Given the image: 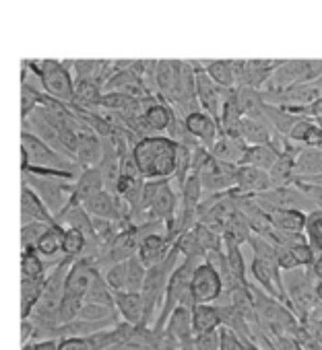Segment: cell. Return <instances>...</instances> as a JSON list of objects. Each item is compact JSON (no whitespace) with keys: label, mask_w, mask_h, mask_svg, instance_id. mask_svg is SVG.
Returning <instances> with one entry per match:
<instances>
[{"label":"cell","mask_w":322,"mask_h":350,"mask_svg":"<svg viewBox=\"0 0 322 350\" xmlns=\"http://www.w3.org/2000/svg\"><path fill=\"white\" fill-rule=\"evenodd\" d=\"M130 152L138 167L143 182H157V180L174 178L178 146L168 136L149 134V136L136 140L132 144Z\"/></svg>","instance_id":"cell-1"},{"label":"cell","mask_w":322,"mask_h":350,"mask_svg":"<svg viewBox=\"0 0 322 350\" xmlns=\"http://www.w3.org/2000/svg\"><path fill=\"white\" fill-rule=\"evenodd\" d=\"M180 262H182L180 252L176 247H172V252L168 254V258L164 262L153 268H147V276H145V282L140 288V299H143L140 325L151 327V323L155 321V313H159V309H161V301H164L168 280Z\"/></svg>","instance_id":"cell-2"},{"label":"cell","mask_w":322,"mask_h":350,"mask_svg":"<svg viewBox=\"0 0 322 350\" xmlns=\"http://www.w3.org/2000/svg\"><path fill=\"white\" fill-rule=\"evenodd\" d=\"M25 68L38 77L48 97L71 105L75 103V81L71 75V62L60 60H23Z\"/></svg>","instance_id":"cell-3"},{"label":"cell","mask_w":322,"mask_h":350,"mask_svg":"<svg viewBox=\"0 0 322 350\" xmlns=\"http://www.w3.org/2000/svg\"><path fill=\"white\" fill-rule=\"evenodd\" d=\"M178 208V196L172 190L170 180L145 182L140 190V202L130 215V221L140 215V223L147 221H170Z\"/></svg>","instance_id":"cell-4"},{"label":"cell","mask_w":322,"mask_h":350,"mask_svg":"<svg viewBox=\"0 0 322 350\" xmlns=\"http://www.w3.org/2000/svg\"><path fill=\"white\" fill-rule=\"evenodd\" d=\"M27 165L29 167H54V169H62V171H71V173L81 175V171L77 167H73L75 165L73 161L58 154L54 148H50L36 134L23 130L21 132V169Z\"/></svg>","instance_id":"cell-5"},{"label":"cell","mask_w":322,"mask_h":350,"mask_svg":"<svg viewBox=\"0 0 322 350\" xmlns=\"http://www.w3.org/2000/svg\"><path fill=\"white\" fill-rule=\"evenodd\" d=\"M322 77V60H281L264 89L285 91L293 85L314 83Z\"/></svg>","instance_id":"cell-6"},{"label":"cell","mask_w":322,"mask_h":350,"mask_svg":"<svg viewBox=\"0 0 322 350\" xmlns=\"http://www.w3.org/2000/svg\"><path fill=\"white\" fill-rule=\"evenodd\" d=\"M236 171H238V165L219 163V161H215L209 154V159L197 171V178L201 182L203 194L215 196V194L232 192L234 190V182H236Z\"/></svg>","instance_id":"cell-7"},{"label":"cell","mask_w":322,"mask_h":350,"mask_svg":"<svg viewBox=\"0 0 322 350\" xmlns=\"http://www.w3.org/2000/svg\"><path fill=\"white\" fill-rule=\"evenodd\" d=\"M190 295L195 305H213L219 301V297L223 295V282L211 264L201 262L195 268L190 278Z\"/></svg>","instance_id":"cell-8"},{"label":"cell","mask_w":322,"mask_h":350,"mask_svg":"<svg viewBox=\"0 0 322 350\" xmlns=\"http://www.w3.org/2000/svg\"><path fill=\"white\" fill-rule=\"evenodd\" d=\"M195 66V97L199 103V109L205 111L207 116H211L213 120H219V111L223 105V95L225 91H221L203 70V66L199 62L193 60Z\"/></svg>","instance_id":"cell-9"},{"label":"cell","mask_w":322,"mask_h":350,"mask_svg":"<svg viewBox=\"0 0 322 350\" xmlns=\"http://www.w3.org/2000/svg\"><path fill=\"white\" fill-rule=\"evenodd\" d=\"M85 213L91 217V219H99V221H108V223H116V221H124V219H130V211H128V204L118 198L114 192H99L97 196L89 198L85 204H83Z\"/></svg>","instance_id":"cell-10"},{"label":"cell","mask_w":322,"mask_h":350,"mask_svg":"<svg viewBox=\"0 0 322 350\" xmlns=\"http://www.w3.org/2000/svg\"><path fill=\"white\" fill-rule=\"evenodd\" d=\"M250 274H252L256 286H258L262 293H267L269 297L281 301V303L287 307V297H285L283 282H281V270L277 268L275 262L254 258L252 264H250Z\"/></svg>","instance_id":"cell-11"},{"label":"cell","mask_w":322,"mask_h":350,"mask_svg":"<svg viewBox=\"0 0 322 350\" xmlns=\"http://www.w3.org/2000/svg\"><path fill=\"white\" fill-rule=\"evenodd\" d=\"M273 186H271L267 171L246 167V165H238L232 194H236V196H258V194H262V192H267Z\"/></svg>","instance_id":"cell-12"},{"label":"cell","mask_w":322,"mask_h":350,"mask_svg":"<svg viewBox=\"0 0 322 350\" xmlns=\"http://www.w3.org/2000/svg\"><path fill=\"white\" fill-rule=\"evenodd\" d=\"M174 243H170V239L166 237V233H153V235H145L138 239V247H136V258L140 260V264L145 268H153L157 264H161L168 254L172 252Z\"/></svg>","instance_id":"cell-13"},{"label":"cell","mask_w":322,"mask_h":350,"mask_svg":"<svg viewBox=\"0 0 322 350\" xmlns=\"http://www.w3.org/2000/svg\"><path fill=\"white\" fill-rule=\"evenodd\" d=\"M182 122H184L186 132H188L201 146H205L207 150L213 146V142H215L217 136H219L217 120H213L211 116H207V113L201 111V109L190 111L186 118H182Z\"/></svg>","instance_id":"cell-14"},{"label":"cell","mask_w":322,"mask_h":350,"mask_svg":"<svg viewBox=\"0 0 322 350\" xmlns=\"http://www.w3.org/2000/svg\"><path fill=\"white\" fill-rule=\"evenodd\" d=\"M103 154V142L101 138L91 130H79L77 132V150H75V165H79L81 171L97 167Z\"/></svg>","instance_id":"cell-15"},{"label":"cell","mask_w":322,"mask_h":350,"mask_svg":"<svg viewBox=\"0 0 322 350\" xmlns=\"http://www.w3.org/2000/svg\"><path fill=\"white\" fill-rule=\"evenodd\" d=\"M275 130L269 126L267 118H248L244 116L240 120V124L236 126L234 134L246 144V146H260V144H269L271 140V134Z\"/></svg>","instance_id":"cell-16"},{"label":"cell","mask_w":322,"mask_h":350,"mask_svg":"<svg viewBox=\"0 0 322 350\" xmlns=\"http://www.w3.org/2000/svg\"><path fill=\"white\" fill-rule=\"evenodd\" d=\"M246 152V144L234 134V132H223L217 136V140L213 142V146L209 148V154L219 161V163H227V165H240L242 157Z\"/></svg>","instance_id":"cell-17"},{"label":"cell","mask_w":322,"mask_h":350,"mask_svg":"<svg viewBox=\"0 0 322 350\" xmlns=\"http://www.w3.org/2000/svg\"><path fill=\"white\" fill-rule=\"evenodd\" d=\"M103 190H106V186H103V180H101L99 169H97V167H91V169L81 171V175L77 178V182L73 184L71 200L83 206L89 198L97 196V194L103 192Z\"/></svg>","instance_id":"cell-18"},{"label":"cell","mask_w":322,"mask_h":350,"mask_svg":"<svg viewBox=\"0 0 322 350\" xmlns=\"http://www.w3.org/2000/svg\"><path fill=\"white\" fill-rule=\"evenodd\" d=\"M174 118H176V113L172 111V107L166 101L155 99L143 109L140 122H143L145 132H166Z\"/></svg>","instance_id":"cell-19"},{"label":"cell","mask_w":322,"mask_h":350,"mask_svg":"<svg viewBox=\"0 0 322 350\" xmlns=\"http://www.w3.org/2000/svg\"><path fill=\"white\" fill-rule=\"evenodd\" d=\"M29 223H44V225H54L52 213L46 208V204L27 188L21 186V225Z\"/></svg>","instance_id":"cell-20"},{"label":"cell","mask_w":322,"mask_h":350,"mask_svg":"<svg viewBox=\"0 0 322 350\" xmlns=\"http://www.w3.org/2000/svg\"><path fill=\"white\" fill-rule=\"evenodd\" d=\"M164 336L170 338V340H172L174 344H178L180 348L190 346V344H193L190 311L178 307V309L170 315V319H168V323H166V327H164Z\"/></svg>","instance_id":"cell-21"},{"label":"cell","mask_w":322,"mask_h":350,"mask_svg":"<svg viewBox=\"0 0 322 350\" xmlns=\"http://www.w3.org/2000/svg\"><path fill=\"white\" fill-rule=\"evenodd\" d=\"M295 180H308L322 175V148H299L293 157Z\"/></svg>","instance_id":"cell-22"},{"label":"cell","mask_w":322,"mask_h":350,"mask_svg":"<svg viewBox=\"0 0 322 350\" xmlns=\"http://www.w3.org/2000/svg\"><path fill=\"white\" fill-rule=\"evenodd\" d=\"M114 307H116L118 317H122L124 323L140 325V317H143L140 293H128V291L114 293Z\"/></svg>","instance_id":"cell-23"},{"label":"cell","mask_w":322,"mask_h":350,"mask_svg":"<svg viewBox=\"0 0 322 350\" xmlns=\"http://www.w3.org/2000/svg\"><path fill=\"white\" fill-rule=\"evenodd\" d=\"M190 327H193V338L209 332H217L221 327V317L215 305H195L190 311Z\"/></svg>","instance_id":"cell-24"},{"label":"cell","mask_w":322,"mask_h":350,"mask_svg":"<svg viewBox=\"0 0 322 350\" xmlns=\"http://www.w3.org/2000/svg\"><path fill=\"white\" fill-rule=\"evenodd\" d=\"M207 77L221 89V91H234L236 89V77H234V60H209L199 62Z\"/></svg>","instance_id":"cell-25"},{"label":"cell","mask_w":322,"mask_h":350,"mask_svg":"<svg viewBox=\"0 0 322 350\" xmlns=\"http://www.w3.org/2000/svg\"><path fill=\"white\" fill-rule=\"evenodd\" d=\"M271 229L279 233H304L306 227V213L301 211H291V208H281L269 215Z\"/></svg>","instance_id":"cell-26"},{"label":"cell","mask_w":322,"mask_h":350,"mask_svg":"<svg viewBox=\"0 0 322 350\" xmlns=\"http://www.w3.org/2000/svg\"><path fill=\"white\" fill-rule=\"evenodd\" d=\"M46 276H42V278L21 276V321L29 319L34 309L38 307L42 291H44V284H46Z\"/></svg>","instance_id":"cell-27"},{"label":"cell","mask_w":322,"mask_h":350,"mask_svg":"<svg viewBox=\"0 0 322 350\" xmlns=\"http://www.w3.org/2000/svg\"><path fill=\"white\" fill-rule=\"evenodd\" d=\"M103 97V87L95 81H75V105L93 109Z\"/></svg>","instance_id":"cell-28"},{"label":"cell","mask_w":322,"mask_h":350,"mask_svg":"<svg viewBox=\"0 0 322 350\" xmlns=\"http://www.w3.org/2000/svg\"><path fill=\"white\" fill-rule=\"evenodd\" d=\"M279 154L269 146V144H260V146H246V152L242 157L240 165L246 167H254V169H262L269 171L275 163H277Z\"/></svg>","instance_id":"cell-29"},{"label":"cell","mask_w":322,"mask_h":350,"mask_svg":"<svg viewBox=\"0 0 322 350\" xmlns=\"http://www.w3.org/2000/svg\"><path fill=\"white\" fill-rule=\"evenodd\" d=\"M223 256H225V262H227V268H230L232 276L240 284H248V272H246L248 268H246L244 254H242L240 245L230 241V239H223Z\"/></svg>","instance_id":"cell-30"},{"label":"cell","mask_w":322,"mask_h":350,"mask_svg":"<svg viewBox=\"0 0 322 350\" xmlns=\"http://www.w3.org/2000/svg\"><path fill=\"white\" fill-rule=\"evenodd\" d=\"M62 239H64V227L54 223L46 229V233L36 243V252L42 258H54L58 252H62Z\"/></svg>","instance_id":"cell-31"},{"label":"cell","mask_w":322,"mask_h":350,"mask_svg":"<svg viewBox=\"0 0 322 350\" xmlns=\"http://www.w3.org/2000/svg\"><path fill=\"white\" fill-rule=\"evenodd\" d=\"M83 303H91V305H103V307H114V293L110 291V286L106 284L101 272H95L91 282H89V288L85 293V299Z\"/></svg>","instance_id":"cell-32"},{"label":"cell","mask_w":322,"mask_h":350,"mask_svg":"<svg viewBox=\"0 0 322 350\" xmlns=\"http://www.w3.org/2000/svg\"><path fill=\"white\" fill-rule=\"evenodd\" d=\"M304 237L312 252L322 254V213L314 211L306 215V227H304Z\"/></svg>","instance_id":"cell-33"},{"label":"cell","mask_w":322,"mask_h":350,"mask_svg":"<svg viewBox=\"0 0 322 350\" xmlns=\"http://www.w3.org/2000/svg\"><path fill=\"white\" fill-rule=\"evenodd\" d=\"M44 93L34 87L29 81H21V120L25 122L40 105H42Z\"/></svg>","instance_id":"cell-34"},{"label":"cell","mask_w":322,"mask_h":350,"mask_svg":"<svg viewBox=\"0 0 322 350\" xmlns=\"http://www.w3.org/2000/svg\"><path fill=\"white\" fill-rule=\"evenodd\" d=\"M87 252V237L77 231V229H64V239H62V254L64 258H81Z\"/></svg>","instance_id":"cell-35"},{"label":"cell","mask_w":322,"mask_h":350,"mask_svg":"<svg viewBox=\"0 0 322 350\" xmlns=\"http://www.w3.org/2000/svg\"><path fill=\"white\" fill-rule=\"evenodd\" d=\"M21 276H29V278L46 276V264L34 247L21 250Z\"/></svg>","instance_id":"cell-36"},{"label":"cell","mask_w":322,"mask_h":350,"mask_svg":"<svg viewBox=\"0 0 322 350\" xmlns=\"http://www.w3.org/2000/svg\"><path fill=\"white\" fill-rule=\"evenodd\" d=\"M147 276V268L140 264V260L136 256H132L130 260H126V282H124V291L128 293H140L143 282Z\"/></svg>","instance_id":"cell-37"},{"label":"cell","mask_w":322,"mask_h":350,"mask_svg":"<svg viewBox=\"0 0 322 350\" xmlns=\"http://www.w3.org/2000/svg\"><path fill=\"white\" fill-rule=\"evenodd\" d=\"M101 276H103V280H106V284L110 286L112 293L124 291V282H126V262H120V264L110 266Z\"/></svg>","instance_id":"cell-38"},{"label":"cell","mask_w":322,"mask_h":350,"mask_svg":"<svg viewBox=\"0 0 322 350\" xmlns=\"http://www.w3.org/2000/svg\"><path fill=\"white\" fill-rule=\"evenodd\" d=\"M50 225L44 223H29V225H21V250H36V243L40 241V237L46 233Z\"/></svg>","instance_id":"cell-39"},{"label":"cell","mask_w":322,"mask_h":350,"mask_svg":"<svg viewBox=\"0 0 322 350\" xmlns=\"http://www.w3.org/2000/svg\"><path fill=\"white\" fill-rule=\"evenodd\" d=\"M193 350H221V340H219V329L201 334L193 338Z\"/></svg>","instance_id":"cell-40"},{"label":"cell","mask_w":322,"mask_h":350,"mask_svg":"<svg viewBox=\"0 0 322 350\" xmlns=\"http://www.w3.org/2000/svg\"><path fill=\"white\" fill-rule=\"evenodd\" d=\"M289 252H291V256H293V260H295V264H297L299 268H312L314 252H312V247H310L308 243L295 245V247H291Z\"/></svg>","instance_id":"cell-41"},{"label":"cell","mask_w":322,"mask_h":350,"mask_svg":"<svg viewBox=\"0 0 322 350\" xmlns=\"http://www.w3.org/2000/svg\"><path fill=\"white\" fill-rule=\"evenodd\" d=\"M219 340H221V350H244V342L227 327H219Z\"/></svg>","instance_id":"cell-42"},{"label":"cell","mask_w":322,"mask_h":350,"mask_svg":"<svg viewBox=\"0 0 322 350\" xmlns=\"http://www.w3.org/2000/svg\"><path fill=\"white\" fill-rule=\"evenodd\" d=\"M58 350H91L87 338H62L58 340Z\"/></svg>","instance_id":"cell-43"},{"label":"cell","mask_w":322,"mask_h":350,"mask_svg":"<svg viewBox=\"0 0 322 350\" xmlns=\"http://www.w3.org/2000/svg\"><path fill=\"white\" fill-rule=\"evenodd\" d=\"M275 342V350H304L293 338H289V336H281V338H277V340H273Z\"/></svg>","instance_id":"cell-44"},{"label":"cell","mask_w":322,"mask_h":350,"mask_svg":"<svg viewBox=\"0 0 322 350\" xmlns=\"http://www.w3.org/2000/svg\"><path fill=\"white\" fill-rule=\"evenodd\" d=\"M312 276L316 280H322V254H316L314 252V262H312V268H310Z\"/></svg>","instance_id":"cell-45"},{"label":"cell","mask_w":322,"mask_h":350,"mask_svg":"<svg viewBox=\"0 0 322 350\" xmlns=\"http://www.w3.org/2000/svg\"><path fill=\"white\" fill-rule=\"evenodd\" d=\"M314 297L318 303H322V280H316L314 282Z\"/></svg>","instance_id":"cell-46"},{"label":"cell","mask_w":322,"mask_h":350,"mask_svg":"<svg viewBox=\"0 0 322 350\" xmlns=\"http://www.w3.org/2000/svg\"><path fill=\"white\" fill-rule=\"evenodd\" d=\"M244 350H260V348H258L256 344H252V342H246V344H244Z\"/></svg>","instance_id":"cell-47"},{"label":"cell","mask_w":322,"mask_h":350,"mask_svg":"<svg viewBox=\"0 0 322 350\" xmlns=\"http://www.w3.org/2000/svg\"><path fill=\"white\" fill-rule=\"evenodd\" d=\"M316 338H318V340L322 342V321H320V323L316 325Z\"/></svg>","instance_id":"cell-48"},{"label":"cell","mask_w":322,"mask_h":350,"mask_svg":"<svg viewBox=\"0 0 322 350\" xmlns=\"http://www.w3.org/2000/svg\"><path fill=\"white\" fill-rule=\"evenodd\" d=\"M314 122H316V124L320 126V130H322V118H320V120H314Z\"/></svg>","instance_id":"cell-49"}]
</instances>
